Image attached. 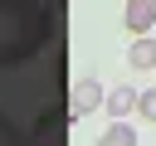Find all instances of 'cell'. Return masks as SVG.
Returning a JSON list of instances; mask_svg holds the SVG:
<instances>
[{
  "mask_svg": "<svg viewBox=\"0 0 156 146\" xmlns=\"http://www.w3.org/2000/svg\"><path fill=\"white\" fill-rule=\"evenodd\" d=\"M54 24H58L54 0H0V68L39 58L54 39Z\"/></svg>",
  "mask_w": 156,
  "mask_h": 146,
  "instance_id": "cell-1",
  "label": "cell"
},
{
  "mask_svg": "<svg viewBox=\"0 0 156 146\" xmlns=\"http://www.w3.org/2000/svg\"><path fill=\"white\" fill-rule=\"evenodd\" d=\"M29 146H68V112H58V107L39 112V122L29 131Z\"/></svg>",
  "mask_w": 156,
  "mask_h": 146,
  "instance_id": "cell-2",
  "label": "cell"
},
{
  "mask_svg": "<svg viewBox=\"0 0 156 146\" xmlns=\"http://www.w3.org/2000/svg\"><path fill=\"white\" fill-rule=\"evenodd\" d=\"M102 97H107V88H102L98 78H78L73 92H68V117H88V112H98Z\"/></svg>",
  "mask_w": 156,
  "mask_h": 146,
  "instance_id": "cell-3",
  "label": "cell"
},
{
  "mask_svg": "<svg viewBox=\"0 0 156 146\" xmlns=\"http://www.w3.org/2000/svg\"><path fill=\"white\" fill-rule=\"evenodd\" d=\"M122 24H127L132 34H151V24H156V0H127Z\"/></svg>",
  "mask_w": 156,
  "mask_h": 146,
  "instance_id": "cell-4",
  "label": "cell"
},
{
  "mask_svg": "<svg viewBox=\"0 0 156 146\" xmlns=\"http://www.w3.org/2000/svg\"><path fill=\"white\" fill-rule=\"evenodd\" d=\"M127 63H132V68H141V73H146V68H156V39H151V34H136V39H132V49H127Z\"/></svg>",
  "mask_w": 156,
  "mask_h": 146,
  "instance_id": "cell-5",
  "label": "cell"
},
{
  "mask_svg": "<svg viewBox=\"0 0 156 146\" xmlns=\"http://www.w3.org/2000/svg\"><path fill=\"white\" fill-rule=\"evenodd\" d=\"M102 107H107L112 117H127V112H136V88H107Z\"/></svg>",
  "mask_w": 156,
  "mask_h": 146,
  "instance_id": "cell-6",
  "label": "cell"
},
{
  "mask_svg": "<svg viewBox=\"0 0 156 146\" xmlns=\"http://www.w3.org/2000/svg\"><path fill=\"white\" fill-rule=\"evenodd\" d=\"M98 146H136V127H127L122 117H112V127H102Z\"/></svg>",
  "mask_w": 156,
  "mask_h": 146,
  "instance_id": "cell-7",
  "label": "cell"
},
{
  "mask_svg": "<svg viewBox=\"0 0 156 146\" xmlns=\"http://www.w3.org/2000/svg\"><path fill=\"white\" fill-rule=\"evenodd\" d=\"M0 146H29V136L10 122V112H0Z\"/></svg>",
  "mask_w": 156,
  "mask_h": 146,
  "instance_id": "cell-8",
  "label": "cell"
},
{
  "mask_svg": "<svg viewBox=\"0 0 156 146\" xmlns=\"http://www.w3.org/2000/svg\"><path fill=\"white\" fill-rule=\"evenodd\" d=\"M136 112H141L146 122H156V88H141V92H136Z\"/></svg>",
  "mask_w": 156,
  "mask_h": 146,
  "instance_id": "cell-9",
  "label": "cell"
}]
</instances>
